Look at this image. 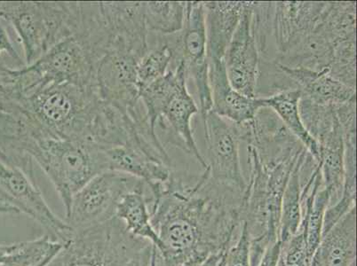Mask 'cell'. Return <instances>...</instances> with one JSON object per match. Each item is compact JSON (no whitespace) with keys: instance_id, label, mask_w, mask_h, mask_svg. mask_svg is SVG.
Instances as JSON below:
<instances>
[{"instance_id":"obj_1","label":"cell","mask_w":357,"mask_h":266,"mask_svg":"<svg viewBox=\"0 0 357 266\" xmlns=\"http://www.w3.org/2000/svg\"><path fill=\"white\" fill-rule=\"evenodd\" d=\"M0 155L24 170L37 164L53 183L66 213L74 194L109 171L99 145L51 137L22 115L11 116L0 127Z\"/></svg>"},{"instance_id":"obj_2","label":"cell","mask_w":357,"mask_h":266,"mask_svg":"<svg viewBox=\"0 0 357 266\" xmlns=\"http://www.w3.org/2000/svg\"><path fill=\"white\" fill-rule=\"evenodd\" d=\"M21 113L51 137L115 145L126 114L100 98L96 87L50 84L20 98Z\"/></svg>"},{"instance_id":"obj_3","label":"cell","mask_w":357,"mask_h":266,"mask_svg":"<svg viewBox=\"0 0 357 266\" xmlns=\"http://www.w3.org/2000/svg\"><path fill=\"white\" fill-rule=\"evenodd\" d=\"M109 42L100 2H92L83 28L77 33L54 45L30 66L13 70L9 84L20 97L50 84L97 88V69Z\"/></svg>"},{"instance_id":"obj_4","label":"cell","mask_w":357,"mask_h":266,"mask_svg":"<svg viewBox=\"0 0 357 266\" xmlns=\"http://www.w3.org/2000/svg\"><path fill=\"white\" fill-rule=\"evenodd\" d=\"M306 151L301 147L280 157L261 159L248 145L251 176L243 196L241 217L251 237L252 266L258 265L269 245L279 241L285 187L298 159Z\"/></svg>"},{"instance_id":"obj_5","label":"cell","mask_w":357,"mask_h":266,"mask_svg":"<svg viewBox=\"0 0 357 266\" xmlns=\"http://www.w3.org/2000/svg\"><path fill=\"white\" fill-rule=\"evenodd\" d=\"M86 10L87 2L0 1V19L11 24L20 38L26 66L77 33L86 20Z\"/></svg>"},{"instance_id":"obj_6","label":"cell","mask_w":357,"mask_h":266,"mask_svg":"<svg viewBox=\"0 0 357 266\" xmlns=\"http://www.w3.org/2000/svg\"><path fill=\"white\" fill-rule=\"evenodd\" d=\"M128 232L115 217L100 225L74 232L50 266H146L152 246Z\"/></svg>"},{"instance_id":"obj_7","label":"cell","mask_w":357,"mask_h":266,"mask_svg":"<svg viewBox=\"0 0 357 266\" xmlns=\"http://www.w3.org/2000/svg\"><path fill=\"white\" fill-rule=\"evenodd\" d=\"M208 152L210 182L226 196L242 204L248 182L240 164L241 139L235 123L227 122L213 111L202 119Z\"/></svg>"},{"instance_id":"obj_8","label":"cell","mask_w":357,"mask_h":266,"mask_svg":"<svg viewBox=\"0 0 357 266\" xmlns=\"http://www.w3.org/2000/svg\"><path fill=\"white\" fill-rule=\"evenodd\" d=\"M147 52L121 38L112 37L100 61L96 73L99 95L122 113L128 114L139 106L137 67Z\"/></svg>"},{"instance_id":"obj_9","label":"cell","mask_w":357,"mask_h":266,"mask_svg":"<svg viewBox=\"0 0 357 266\" xmlns=\"http://www.w3.org/2000/svg\"><path fill=\"white\" fill-rule=\"evenodd\" d=\"M141 181L115 171L97 175L74 194L66 213L68 225L79 232L114 219L121 197Z\"/></svg>"},{"instance_id":"obj_10","label":"cell","mask_w":357,"mask_h":266,"mask_svg":"<svg viewBox=\"0 0 357 266\" xmlns=\"http://www.w3.org/2000/svg\"><path fill=\"white\" fill-rule=\"evenodd\" d=\"M173 45L175 63L183 65L187 79L190 77L197 87L202 119L212 111L213 102L209 86V61L207 55L206 12L204 2H186V18L183 30ZM175 64V65H176Z\"/></svg>"},{"instance_id":"obj_11","label":"cell","mask_w":357,"mask_h":266,"mask_svg":"<svg viewBox=\"0 0 357 266\" xmlns=\"http://www.w3.org/2000/svg\"><path fill=\"white\" fill-rule=\"evenodd\" d=\"M0 197L8 201L20 213L31 217L47 231V235L67 244L73 229L55 215L45 202L35 177L21 168L0 158Z\"/></svg>"},{"instance_id":"obj_12","label":"cell","mask_w":357,"mask_h":266,"mask_svg":"<svg viewBox=\"0 0 357 266\" xmlns=\"http://www.w3.org/2000/svg\"><path fill=\"white\" fill-rule=\"evenodd\" d=\"M252 5L250 2L234 33L224 56L227 77L234 89L249 98H257L261 55L252 25Z\"/></svg>"},{"instance_id":"obj_13","label":"cell","mask_w":357,"mask_h":266,"mask_svg":"<svg viewBox=\"0 0 357 266\" xmlns=\"http://www.w3.org/2000/svg\"><path fill=\"white\" fill-rule=\"evenodd\" d=\"M186 80V73H183L162 107L155 130L160 128L165 143L191 155L206 169V159L197 148L191 125V120L199 113V109L188 90Z\"/></svg>"},{"instance_id":"obj_14","label":"cell","mask_w":357,"mask_h":266,"mask_svg":"<svg viewBox=\"0 0 357 266\" xmlns=\"http://www.w3.org/2000/svg\"><path fill=\"white\" fill-rule=\"evenodd\" d=\"M209 86L212 111L235 125L252 121L265 108L261 98H249L233 88L227 77L224 59L209 58Z\"/></svg>"},{"instance_id":"obj_15","label":"cell","mask_w":357,"mask_h":266,"mask_svg":"<svg viewBox=\"0 0 357 266\" xmlns=\"http://www.w3.org/2000/svg\"><path fill=\"white\" fill-rule=\"evenodd\" d=\"M273 63L291 81L295 88L301 91V96L314 102L337 106L356 100V88L334 79L329 70L314 71Z\"/></svg>"},{"instance_id":"obj_16","label":"cell","mask_w":357,"mask_h":266,"mask_svg":"<svg viewBox=\"0 0 357 266\" xmlns=\"http://www.w3.org/2000/svg\"><path fill=\"white\" fill-rule=\"evenodd\" d=\"M250 2H204L206 12L207 55L224 59L227 48Z\"/></svg>"},{"instance_id":"obj_17","label":"cell","mask_w":357,"mask_h":266,"mask_svg":"<svg viewBox=\"0 0 357 266\" xmlns=\"http://www.w3.org/2000/svg\"><path fill=\"white\" fill-rule=\"evenodd\" d=\"M356 208L324 233L310 266H351L356 259Z\"/></svg>"},{"instance_id":"obj_18","label":"cell","mask_w":357,"mask_h":266,"mask_svg":"<svg viewBox=\"0 0 357 266\" xmlns=\"http://www.w3.org/2000/svg\"><path fill=\"white\" fill-rule=\"evenodd\" d=\"M146 188V184L141 181L134 189L126 193L116 205L115 217L132 235L151 242L160 251L162 244L151 223V198L148 197Z\"/></svg>"},{"instance_id":"obj_19","label":"cell","mask_w":357,"mask_h":266,"mask_svg":"<svg viewBox=\"0 0 357 266\" xmlns=\"http://www.w3.org/2000/svg\"><path fill=\"white\" fill-rule=\"evenodd\" d=\"M266 108L274 111L285 128L301 142L316 164L319 162V148L311 137L301 118L300 104L301 93L298 89L282 91L271 96L261 98Z\"/></svg>"},{"instance_id":"obj_20","label":"cell","mask_w":357,"mask_h":266,"mask_svg":"<svg viewBox=\"0 0 357 266\" xmlns=\"http://www.w3.org/2000/svg\"><path fill=\"white\" fill-rule=\"evenodd\" d=\"M310 154L304 152L295 165L282 201L280 231L279 241L287 242L296 235L303 221V203H301V176Z\"/></svg>"},{"instance_id":"obj_21","label":"cell","mask_w":357,"mask_h":266,"mask_svg":"<svg viewBox=\"0 0 357 266\" xmlns=\"http://www.w3.org/2000/svg\"><path fill=\"white\" fill-rule=\"evenodd\" d=\"M64 247L63 242L48 235L15 243L10 258L1 266H50Z\"/></svg>"},{"instance_id":"obj_22","label":"cell","mask_w":357,"mask_h":266,"mask_svg":"<svg viewBox=\"0 0 357 266\" xmlns=\"http://www.w3.org/2000/svg\"><path fill=\"white\" fill-rule=\"evenodd\" d=\"M149 32L167 36L178 33L186 18V2H142Z\"/></svg>"},{"instance_id":"obj_23","label":"cell","mask_w":357,"mask_h":266,"mask_svg":"<svg viewBox=\"0 0 357 266\" xmlns=\"http://www.w3.org/2000/svg\"><path fill=\"white\" fill-rule=\"evenodd\" d=\"M174 52L172 42L159 41L139 61L137 77L139 92L168 72L174 61Z\"/></svg>"},{"instance_id":"obj_24","label":"cell","mask_w":357,"mask_h":266,"mask_svg":"<svg viewBox=\"0 0 357 266\" xmlns=\"http://www.w3.org/2000/svg\"><path fill=\"white\" fill-rule=\"evenodd\" d=\"M356 40L340 42L334 50L333 60L329 74L334 79L356 88Z\"/></svg>"},{"instance_id":"obj_25","label":"cell","mask_w":357,"mask_h":266,"mask_svg":"<svg viewBox=\"0 0 357 266\" xmlns=\"http://www.w3.org/2000/svg\"><path fill=\"white\" fill-rule=\"evenodd\" d=\"M281 244V258L285 266H310L312 256L308 252L306 240L301 230Z\"/></svg>"},{"instance_id":"obj_26","label":"cell","mask_w":357,"mask_h":266,"mask_svg":"<svg viewBox=\"0 0 357 266\" xmlns=\"http://www.w3.org/2000/svg\"><path fill=\"white\" fill-rule=\"evenodd\" d=\"M26 64L13 45L8 32L0 22V84L10 70H20Z\"/></svg>"},{"instance_id":"obj_27","label":"cell","mask_w":357,"mask_h":266,"mask_svg":"<svg viewBox=\"0 0 357 266\" xmlns=\"http://www.w3.org/2000/svg\"><path fill=\"white\" fill-rule=\"evenodd\" d=\"M226 266H252L251 237L245 222L238 241L227 249Z\"/></svg>"},{"instance_id":"obj_28","label":"cell","mask_w":357,"mask_h":266,"mask_svg":"<svg viewBox=\"0 0 357 266\" xmlns=\"http://www.w3.org/2000/svg\"><path fill=\"white\" fill-rule=\"evenodd\" d=\"M20 111L19 95L14 87L0 84V112L17 114Z\"/></svg>"},{"instance_id":"obj_29","label":"cell","mask_w":357,"mask_h":266,"mask_svg":"<svg viewBox=\"0 0 357 266\" xmlns=\"http://www.w3.org/2000/svg\"><path fill=\"white\" fill-rule=\"evenodd\" d=\"M282 244L280 241L269 245L261 256L257 266H278L280 259Z\"/></svg>"},{"instance_id":"obj_30","label":"cell","mask_w":357,"mask_h":266,"mask_svg":"<svg viewBox=\"0 0 357 266\" xmlns=\"http://www.w3.org/2000/svg\"><path fill=\"white\" fill-rule=\"evenodd\" d=\"M15 243L13 244H0V266L5 265L8 259L10 258L13 251H14Z\"/></svg>"},{"instance_id":"obj_31","label":"cell","mask_w":357,"mask_h":266,"mask_svg":"<svg viewBox=\"0 0 357 266\" xmlns=\"http://www.w3.org/2000/svg\"><path fill=\"white\" fill-rule=\"evenodd\" d=\"M4 213H20L19 210L16 209L15 206H13L11 203H9L8 201L3 199L0 197V214Z\"/></svg>"},{"instance_id":"obj_32","label":"cell","mask_w":357,"mask_h":266,"mask_svg":"<svg viewBox=\"0 0 357 266\" xmlns=\"http://www.w3.org/2000/svg\"><path fill=\"white\" fill-rule=\"evenodd\" d=\"M158 251L155 246H152L151 263L149 266H158Z\"/></svg>"},{"instance_id":"obj_33","label":"cell","mask_w":357,"mask_h":266,"mask_svg":"<svg viewBox=\"0 0 357 266\" xmlns=\"http://www.w3.org/2000/svg\"><path fill=\"white\" fill-rule=\"evenodd\" d=\"M227 249H225V251H224L222 252V256H220L219 261L217 262L216 266H226V251H227Z\"/></svg>"}]
</instances>
